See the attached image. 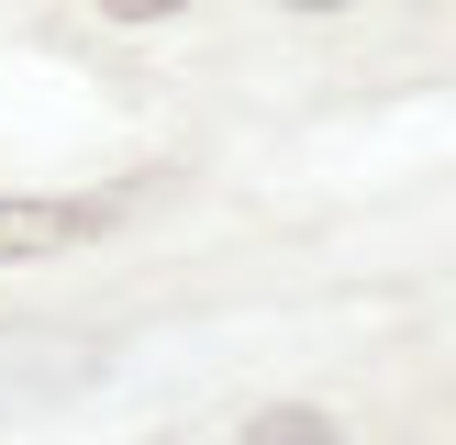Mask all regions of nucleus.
Segmentation results:
<instances>
[{
    "mask_svg": "<svg viewBox=\"0 0 456 445\" xmlns=\"http://www.w3.org/2000/svg\"><path fill=\"white\" fill-rule=\"evenodd\" d=\"M101 222H111V200H22V190H0V267L56 256V245L101 234Z\"/></svg>",
    "mask_w": 456,
    "mask_h": 445,
    "instance_id": "nucleus-1",
    "label": "nucleus"
},
{
    "mask_svg": "<svg viewBox=\"0 0 456 445\" xmlns=\"http://www.w3.org/2000/svg\"><path fill=\"white\" fill-rule=\"evenodd\" d=\"M245 445H346V434H334L323 412H301V400H279V412H256V423H245Z\"/></svg>",
    "mask_w": 456,
    "mask_h": 445,
    "instance_id": "nucleus-2",
    "label": "nucleus"
},
{
    "mask_svg": "<svg viewBox=\"0 0 456 445\" xmlns=\"http://www.w3.org/2000/svg\"><path fill=\"white\" fill-rule=\"evenodd\" d=\"M101 12H111V22H167L178 0H101Z\"/></svg>",
    "mask_w": 456,
    "mask_h": 445,
    "instance_id": "nucleus-3",
    "label": "nucleus"
},
{
    "mask_svg": "<svg viewBox=\"0 0 456 445\" xmlns=\"http://www.w3.org/2000/svg\"><path fill=\"white\" fill-rule=\"evenodd\" d=\"M289 12H346V0H289Z\"/></svg>",
    "mask_w": 456,
    "mask_h": 445,
    "instance_id": "nucleus-4",
    "label": "nucleus"
}]
</instances>
